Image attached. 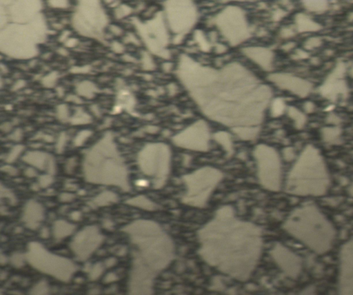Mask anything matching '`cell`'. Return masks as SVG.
I'll return each mask as SVG.
<instances>
[{
    "mask_svg": "<svg viewBox=\"0 0 353 295\" xmlns=\"http://www.w3.org/2000/svg\"><path fill=\"white\" fill-rule=\"evenodd\" d=\"M200 253L210 265L238 280L249 278L259 260L262 239L256 225L236 218L230 207L199 232Z\"/></svg>",
    "mask_w": 353,
    "mask_h": 295,
    "instance_id": "obj_1",
    "label": "cell"
},
{
    "mask_svg": "<svg viewBox=\"0 0 353 295\" xmlns=\"http://www.w3.org/2000/svg\"><path fill=\"white\" fill-rule=\"evenodd\" d=\"M314 180L327 184V173L322 159L317 152L314 149H308L292 171L288 188L293 191L303 181L306 183Z\"/></svg>",
    "mask_w": 353,
    "mask_h": 295,
    "instance_id": "obj_2",
    "label": "cell"
},
{
    "mask_svg": "<svg viewBox=\"0 0 353 295\" xmlns=\"http://www.w3.org/2000/svg\"><path fill=\"white\" fill-rule=\"evenodd\" d=\"M220 177L219 172L210 168L200 170L185 177L188 191L184 202L199 207L205 205Z\"/></svg>",
    "mask_w": 353,
    "mask_h": 295,
    "instance_id": "obj_3",
    "label": "cell"
},
{
    "mask_svg": "<svg viewBox=\"0 0 353 295\" xmlns=\"http://www.w3.org/2000/svg\"><path fill=\"white\" fill-rule=\"evenodd\" d=\"M259 176L262 185L267 189L277 190L280 186V162L274 150L261 146L256 150Z\"/></svg>",
    "mask_w": 353,
    "mask_h": 295,
    "instance_id": "obj_4",
    "label": "cell"
}]
</instances>
